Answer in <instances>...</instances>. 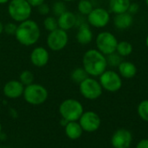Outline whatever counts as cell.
<instances>
[{
	"mask_svg": "<svg viewBox=\"0 0 148 148\" xmlns=\"http://www.w3.org/2000/svg\"><path fill=\"white\" fill-rule=\"evenodd\" d=\"M139 8H140V6L138 5V3H130V6H129V8H128V12L130 13V14H135V13H137L138 12V10H139Z\"/></svg>",
	"mask_w": 148,
	"mask_h": 148,
	"instance_id": "31",
	"label": "cell"
},
{
	"mask_svg": "<svg viewBox=\"0 0 148 148\" xmlns=\"http://www.w3.org/2000/svg\"><path fill=\"white\" fill-rule=\"evenodd\" d=\"M23 95L27 103L33 106H39L47 100L49 92L43 85L32 83L24 87Z\"/></svg>",
	"mask_w": 148,
	"mask_h": 148,
	"instance_id": "4",
	"label": "cell"
},
{
	"mask_svg": "<svg viewBox=\"0 0 148 148\" xmlns=\"http://www.w3.org/2000/svg\"><path fill=\"white\" fill-rule=\"evenodd\" d=\"M82 128L80 123L76 121H69L65 126V133L67 137L70 140H77L82 134Z\"/></svg>",
	"mask_w": 148,
	"mask_h": 148,
	"instance_id": "19",
	"label": "cell"
},
{
	"mask_svg": "<svg viewBox=\"0 0 148 148\" xmlns=\"http://www.w3.org/2000/svg\"><path fill=\"white\" fill-rule=\"evenodd\" d=\"M24 85L19 80H10L3 88L4 96L8 99H17L23 94Z\"/></svg>",
	"mask_w": 148,
	"mask_h": 148,
	"instance_id": "13",
	"label": "cell"
},
{
	"mask_svg": "<svg viewBox=\"0 0 148 148\" xmlns=\"http://www.w3.org/2000/svg\"><path fill=\"white\" fill-rule=\"evenodd\" d=\"M110 21V15L104 8H95L88 15V23L95 28H103Z\"/></svg>",
	"mask_w": 148,
	"mask_h": 148,
	"instance_id": "11",
	"label": "cell"
},
{
	"mask_svg": "<svg viewBox=\"0 0 148 148\" xmlns=\"http://www.w3.org/2000/svg\"><path fill=\"white\" fill-rule=\"evenodd\" d=\"M89 75L87 73V72L84 70L83 67H78L75 68L72 72H71V79L77 84H80L81 82H82L84 79H86Z\"/></svg>",
	"mask_w": 148,
	"mask_h": 148,
	"instance_id": "22",
	"label": "cell"
},
{
	"mask_svg": "<svg viewBox=\"0 0 148 148\" xmlns=\"http://www.w3.org/2000/svg\"><path fill=\"white\" fill-rule=\"evenodd\" d=\"M27 1L32 7H38L39 5L43 3L45 0H27Z\"/></svg>",
	"mask_w": 148,
	"mask_h": 148,
	"instance_id": "32",
	"label": "cell"
},
{
	"mask_svg": "<svg viewBox=\"0 0 148 148\" xmlns=\"http://www.w3.org/2000/svg\"><path fill=\"white\" fill-rule=\"evenodd\" d=\"M81 94L87 99L95 100L100 98L102 94V87L99 81L93 78L88 77L79 84Z\"/></svg>",
	"mask_w": 148,
	"mask_h": 148,
	"instance_id": "6",
	"label": "cell"
},
{
	"mask_svg": "<svg viewBox=\"0 0 148 148\" xmlns=\"http://www.w3.org/2000/svg\"><path fill=\"white\" fill-rule=\"evenodd\" d=\"M0 148H1V147H0Z\"/></svg>",
	"mask_w": 148,
	"mask_h": 148,
	"instance_id": "40",
	"label": "cell"
},
{
	"mask_svg": "<svg viewBox=\"0 0 148 148\" xmlns=\"http://www.w3.org/2000/svg\"><path fill=\"white\" fill-rule=\"evenodd\" d=\"M52 11L54 13L55 16L59 17L60 15H62L63 12L66 11V5L62 1H57L56 2L53 6H52Z\"/></svg>",
	"mask_w": 148,
	"mask_h": 148,
	"instance_id": "28",
	"label": "cell"
},
{
	"mask_svg": "<svg viewBox=\"0 0 148 148\" xmlns=\"http://www.w3.org/2000/svg\"><path fill=\"white\" fill-rule=\"evenodd\" d=\"M99 77H100L99 82L102 89L109 92H118L122 86V79L121 75L114 71L106 70Z\"/></svg>",
	"mask_w": 148,
	"mask_h": 148,
	"instance_id": "8",
	"label": "cell"
},
{
	"mask_svg": "<svg viewBox=\"0 0 148 148\" xmlns=\"http://www.w3.org/2000/svg\"><path fill=\"white\" fill-rule=\"evenodd\" d=\"M17 25L15 23H7L3 27V31L8 35H15Z\"/></svg>",
	"mask_w": 148,
	"mask_h": 148,
	"instance_id": "29",
	"label": "cell"
},
{
	"mask_svg": "<svg viewBox=\"0 0 148 148\" xmlns=\"http://www.w3.org/2000/svg\"><path fill=\"white\" fill-rule=\"evenodd\" d=\"M138 114L144 121L148 122V99L141 101L138 106Z\"/></svg>",
	"mask_w": 148,
	"mask_h": 148,
	"instance_id": "25",
	"label": "cell"
},
{
	"mask_svg": "<svg viewBox=\"0 0 148 148\" xmlns=\"http://www.w3.org/2000/svg\"><path fill=\"white\" fill-rule=\"evenodd\" d=\"M1 130H2V126H1V124H0V133H1Z\"/></svg>",
	"mask_w": 148,
	"mask_h": 148,
	"instance_id": "38",
	"label": "cell"
},
{
	"mask_svg": "<svg viewBox=\"0 0 148 148\" xmlns=\"http://www.w3.org/2000/svg\"><path fill=\"white\" fill-rule=\"evenodd\" d=\"M136 148H148V140L147 139H145V140H140Z\"/></svg>",
	"mask_w": 148,
	"mask_h": 148,
	"instance_id": "33",
	"label": "cell"
},
{
	"mask_svg": "<svg viewBox=\"0 0 148 148\" xmlns=\"http://www.w3.org/2000/svg\"><path fill=\"white\" fill-rule=\"evenodd\" d=\"M3 27H4V25L3 24V23L0 21V34L3 31Z\"/></svg>",
	"mask_w": 148,
	"mask_h": 148,
	"instance_id": "34",
	"label": "cell"
},
{
	"mask_svg": "<svg viewBox=\"0 0 148 148\" xmlns=\"http://www.w3.org/2000/svg\"><path fill=\"white\" fill-rule=\"evenodd\" d=\"M49 60V51L41 46L36 47L30 53V61L33 65L36 67L45 66Z\"/></svg>",
	"mask_w": 148,
	"mask_h": 148,
	"instance_id": "14",
	"label": "cell"
},
{
	"mask_svg": "<svg viewBox=\"0 0 148 148\" xmlns=\"http://www.w3.org/2000/svg\"><path fill=\"white\" fill-rule=\"evenodd\" d=\"M43 26L44 28L48 31H52L58 28V23H57V19L55 17L52 16H49L47 17L44 21H43Z\"/></svg>",
	"mask_w": 148,
	"mask_h": 148,
	"instance_id": "27",
	"label": "cell"
},
{
	"mask_svg": "<svg viewBox=\"0 0 148 148\" xmlns=\"http://www.w3.org/2000/svg\"><path fill=\"white\" fill-rule=\"evenodd\" d=\"M10 0H0V4H4V3H9Z\"/></svg>",
	"mask_w": 148,
	"mask_h": 148,
	"instance_id": "35",
	"label": "cell"
},
{
	"mask_svg": "<svg viewBox=\"0 0 148 148\" xmlns=\"http://www.w3.org/2000/svg\"><path fill=\"white\" fill-rule=\"evenodd\" d=\"M79 120L82 130L88 133L95 132L101 126V118L96 113L92 111L83 112Z\"/></svg>",
	"mask_w": 148,
	"mask_h": 148,
	"instance_id": "10",
	"label": "cell"
},
{
	"mask_svg": "<svg viewBox=\"0 0 148 148\" xmlns=\"http://www.w3.org/2000/svg\"><path fill=\"white\" fill-rule=\"evenodd\" d=\"M133 140L132 133L124 128L118 129L112 136L111 144L114 148H129Z\"/></svg>",
	"mask_w": 148,
	"mask_h": 148,
	"instance_id": "12",
	"label": "cell"
},
{
	"mask_svg": "<svg viewBox=\"0 0 148 148\" xmlns=\"http://www.w3.org/2000/svg\"><path fill=\"white\" fill-rule=\"evenodd\" d=\"M130 0H109V8L115 14L127 12L130 6Z\"/></svg>",
	"mask_w": 148,
	"mask_h": 148,
	"instance_id": "20",
	"label": "cell"
},
{
	"mask_svg": "<svg viewBox=\"0 0 148 148\" xmlns=\"http://www.w3.org/2000/svg\"><path fill=\"white\" fill-rule=\"evenodd\" d=\"M107 61H108V65H109L110 66L115 67V66H119V65L122 62V57L117 53L116 51L107 55Z\"/></svg>",
	"mask_w": 148,
	"mask_h": 148,
	"instance_id": "26",
	"label": "cell"
},
{
	"mask_svg": "<svg viewBox=\"0 0 148 148\" xmlns=\"http://www.w3.org/2000/svg\"><path fill=\"white\" fill-rule=\"evenodd\" d=\"M41 30L36 22L27 19L21 22L16 28L15 37L19 44L24 46H31L35 44L40 38Z\"/></svg>",
	"mask_w": 148,
	"mask_h": 148,
	"instance_id": "2",
	"label": "cell"
},
{
	"mask_svg": "<svg viewBox=\"0 0 148 148\" xmlns=\"http://www.w3.org/2000/svg\"><path fill=\"white\" fill-rule=\"evenodd\" d=\"M76 39L81 44H88L93 40V31L89 27V24L83 22L79 25V29L76 34Z\"/></svg>",
	"mask_w": 148,
	"mask_h": 148,
	"instance_id": "16",
	"label": "cell"
},
{
	"mask_svg": "<svg viewBox=\"0 0 148 148\" xmlns=\"http://www.w3.org/2000/svg\"><path fill=\"white\" fill-rule=\"evenodd\" d=\"M146 3H147V5L148 6V0H146Z\"/></svg>",
	"mask_w": 148,
	"mask_h": 148,
	"instance_id": "39",
	"label": "cell"
},
{
	"mask_svg": "<svg viewBox=\"0 0 148 148\" xmlns=\"http://www.w3.org/2000/svg\"><path fill=\"white\" fill-rule=\"evenodd\" d=\"M146 44H147V46L148 48V35L147 37V38H146Z\"/></svg>",
	"mask_w": 148,
	"mask_h": 148,
	"instance_id": "36",
	"label": "cell"
},
{
	"mask_svg": "<svg viewBox=\"0 0 148 148\" xmlns=\"http://www.w3.org/2000/svg\"><path fill=\"white\" fill-rule=\"evenodd\" d=\"M62 1H66V2H72L74 0H62Z\"/></svg>",
	"mask_w": 148,
	"mask_h": 148,
	"instance_id": "37",
	"label": "cell"
},
{
	"mask_svg": "<svg viewBox=\"0 0 148 148\" xmlns=\"http://www.w3.org/2000/svg\"><path fill=\"white\" fill-rule=\"evenodd\" d=\"M95 42L97 50L105 56L116 51L118 40L114 37V35L109 31L100 32L96 37Z\"/></svg>",
	"mask_w": 148,
	"mask_h": 148,
	"instance_id": "7",
	"label": "cell"
},
{
	"mask_svg": "<svg viewBox=\"0 0 148 148\" xmlns=\"http://www.w3.org/2000/svg\"><path fill=\"white\" fill-rule=\"evenodd\" d=\"M121 77L130 79H133L137 73V67L130 61H122L118 66Z\"/></svg>",
	"mask_w": 148,
	"mask_h": 148,
	"instance_id": "18",
	"label": "cell"
},
{
	"mask_svg": "<svg viewBox=\"0 0 148 148\" xmlns=\"http://www.w3.org/2000/svg\"><path fill=\"white\" fill-rule=\"evenodd\" d=\"M34 74L28 70H24L23 71L20 75H19V81L24 85H29L30 84H32L34 82Z\"/></svg>",
	"mask_w": 148,
	"mask_h": 148,
	"instance_id": "24",
	"label": "cell"
},
{
	"mask_svg": "<svg viewBox=\"0 0 148 148\" xmlns=\"http://www.w3.org/2000/svg\"><path fill=\"white\" fill-rule=\"evenodd\" d=\"M69 42L67 31L57 28L49 32L47 37V45L54 51H60L65 48Z\"/></svg>",
	"mask_w": 148,
	"mask_h": 148,
	"instance_id": "9",
	"label": "cell"
},
{
	"mask_svg": "<svg viewBox=\"0 0 148 148\" xmlns=\"http://www.w3.org/2000/svg\"><path fill=\"white\" fill-rule=\"evenodd\" d=\"M82 65L84 70L89 76L99 77L107 70L108 61L106 56L100 51L90 49L84 53Z\"/></svg>",
	"mask_w": 148,
	"mask_h": 148,
	"instance_id": "1",
	"label": "cell"
},
{
	"mask_svg": "<svg viewBox=\"0 0 148 148\" xmlns=\"http://www.w3.org/2000/svg\"><path fill=\"white\" fill-rule=\"evenodd\" d=\"M93 4L89 0H81L78 3V10L82 15L88 16L93 10Z\"/></svg>",
	"mask_w": 148,
	"mask_h": 148,
	"instance_id": "23",
	"label": "cell"
},
{
	"mask_svg": "<svg viewBox=\"0 0 148 148\" xmlns=\"http://www.w3.org/2000/svg\"><path fill=\"white\" fill-rule=\"evenodd\" d=\"M37 10H38V12L42 15H48L50 9H49V6L46 3H42L41 5H39L37 7Z\"/></svg>",
	"mask_w": 148,
	"mask_h": 148,
	"instance_id": "30",
	"label": "cell"
},
{
	"mask_svg": "<svg viewBox=\"0 0 148 148\" xmlns=\"http://www.w3.org/2000/svg\"><path fill=\"white\" fill-rule=\"evenodd\" d=\"M134 23V17L133 15L130 14L128 11L116 14L114 19V24L117 29L120 30H125L129 28Z\"/></svg>",
	"mask_w": 148,
	"mask_h": 148,
	"instance_id": "17",
	"label": "cell"
},
{
	"mask_svg": "<svg viewBox=\"0 0 148 148\" xmlns=\"http://www.w3.org/2000/svg\"><path fill=\"white\" fill-rule=\"evenodd\" d=\"M77 17L75 13L71 11L66 10L62 15H60L57 18L58 28L62 29L64 31H69L76 25Z\"/></svg>",
	"mask_w": 148,
	"mask_h": 148,
	"instance_id": "15",
	"label": "cell"
},
{
	"mask_svg": "<svg viewBox=\"0 0 148 148\" xmlns=\"http://www.w3.org/2000/svg\"><path fill=\"white\" fill-rule=\"evenodd\" d=\"M32 6L27 0H10L8 3V13L15 21L21 23L30 17Z\"/></svg>",
	"mask_w": 148,
	"mask_h": 148,
	"instance_id": "3",
	"label": "cell"
},
{
	"mask_svg": "<svg viewBox=\"0 0 148 148\" xmlns=\"http://www.w3.org/2000/svg\"><path fill=\"white\" fill-rule=\"evenodd\" d=\"M116 52L119 53L121 57H127L133 52V45L128 41L118 42L116 47Z\"/></svg>",
	"mask_w": 148,
	"mask_h": 148,
	"instance_id": "21",
	"label": "cell"
},
{
	"mask_svg": "<svg viewBox=\"0 0 148 148\" xmlns=\"http://www.w3.org/2000/svg\"><path fill=\"white\" fill-rule=\"evenodd\" d=\"M59 113L62 119L69 121H77L83 113V106L81 102L74 99H68L62 102Z\"/></svg>",
	"mask_w": 148,
	"mask_h": 148,
	"instance_id": "5",
	"label": "cell"
}]
</instances>
